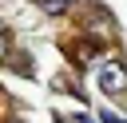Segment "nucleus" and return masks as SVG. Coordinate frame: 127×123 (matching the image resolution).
Here are the masks:
<instances>
[{
  "mask_svg": "<svg viewBox=\"0 0 127 123\" xmlns=\"http://www.w3.org/2000/svg\"><path fill=\"white\" fill-rule=\"evenodd\" d=\"M99 87H103L107 95H119V91H127V67H123L119 60L103 63V67H99Z\"/></svg>",
  "mask_w": 127,
  "mask_h": 123,
  "instance_id": "1",
  "label": "nucleus"
},
{
  "mask_svg": "<svg viewBox=\"0 0 127 123\" xmlns=\"http://www.w3.org/2000/svg\"><path fill=\"white\" fill-rule=\"evenodd\" d=\"M40 8H44V12H64L67 0H40Z\"/></svg>",
  "mask_w": 127,
  "mask_h": 123,
  "instance_id": "2",
  "label": "nucleus"
}]
</instances>
